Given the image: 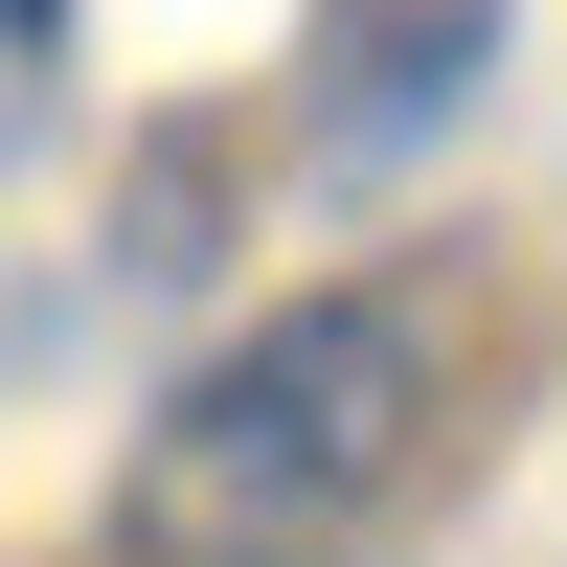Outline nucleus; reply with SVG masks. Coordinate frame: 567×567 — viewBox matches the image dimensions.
Segmentation results:
<instances>
[{
    "label": "nucleus",
    "instance_id": "nucleus-1",
    "mask_svg": "<svg viewBox=\"0 0 567 567\" xmlns=\"http://www.w3.org/2000/svg\"><path fill=\"white\" fill-rule=\"evenodd\" d=\"M432 296L409 272H341V296H272L250 341H205L159 386V432H136L114 477V545L136 567H250V545H318L363 523V499L432 454Z\"/></svg>",
    "mask_w": 567,
    "mask_h": 567
},
{
    "label": "nucleus",
    "instance_id": "nucleus-2",
    "mask_svg": "<svg viewBox=\"0 0 567 567\" xmlns=\"http://www.w3.org/2000/svg\"><path fill=\"white\" fill-rule=\"evenodd\" d=\"M499 23H523V0H318L296 23V159L318 182H409L499 91Z\"/></svg>",
    "mask_w": 567,
    "mask_h": 567
},
{
    "label": "nucleus",
    "instance_id": "nucleus-3",
    "mask_svg": "<svg viewBox=\"0 0 567 567\" xmlns=\"http://www.w3.org/2000/svg\"><path fill=\"white\" fill-rule=\"evenodd\" d=\"M69 114V0H0V159Z\"/></svg>",
    "mask_w": 567,
    "mask_h": 567
},
{
    "label": "nucleus",
    "instance_id": "nucleus-4",
    "mask_svg": "<svg viewBox=\"0 0 567 567\" xmlns=\"http://www.w3.org/2000/svg\"><path fill=\"white\" fill-rule=\"evenodd\" d=\"M250 567H318V545H250Z\"/></svg>",
    "mask_w": 567,
    "mask_h": 567
}]
</instances>
